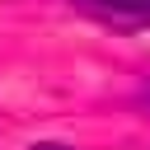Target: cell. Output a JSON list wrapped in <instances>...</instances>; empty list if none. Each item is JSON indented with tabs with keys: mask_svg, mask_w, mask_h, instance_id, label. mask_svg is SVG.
Segmentation results:
<instances>
[{
	"mask_svg": "<svg viewBox=\"0 0 150 150\" xmlns=\"http://www.w3.org/2000/svg\"><path fill=\"white\" fill-rule=\"evenodd\" d=\"M136 98H141V108H150V75H145V84H141V94H136Z\"/></svg>",
	"mask_w": 150,
	"mask_h": 150,
	"instance_id": "obj_3",
	"label": "cell"
},
{
	"mask_svg": "<svg viewBox=\"0 0 150 150\" xmlns=\"http://www.w3.org/2000/svg\"><path fill=\"white\" fill-rule=\"evenodd\" d=\"M28 150H75V145H61V141H33Z\"/></svg>",
	"mask_w": 150,
	"mask_h": 150,
	"instance_id": "obj_2",
	"label": "cell"
},
{
	"mask_svg": "<svg viewBox=\"0 0 150 150\" xmlns=\"http://www.w3.org/2000/svg\"><path fill=\"white\" fill-rule=\"evenodd\" d=\"M80 5L108 19H150V0H80Z\"/></svg>",
	"mask_w": 150,
	"mask_h": 150,
	"instance_id": "obj_1",
	"label": "cell"
}]
</instances>
